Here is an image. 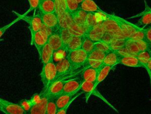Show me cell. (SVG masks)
<instances>
[{
  "instance_id": "6da1fadb",
  "label": "cell",
  "mask_w": 151,
  "mask_h": 114,
  "mask_svg": "<svg viewBox=\"0 0 151 114\" xmlns=\"http://www.w3.org/2000/svg\"><path fill=\"white\" fill-rule=\"evenodd\" d=\"M40 77L41 82L44 86V89L42 92L44 93L57 79L56 65L54 63L53 59L42 66Z\"/></svg>"
},
{
  "instance_id": "7a4b0ae2",
  "label": "cell",
  "mask_w": 151,
  "mask_h": 114,
  "mask_svg": "<svg viewBox=\"0 0 151 114\" xmlns=\"http://www.w3.org/2000/svg\"><path fill=\"white\" fill-rule=\"evenodd\" d=\"M88 54L82 48L68 51L66 57L71 64V70L83 66L88 58Z\"/></svg>"
},
{
  "instance_id": "3957f363",
  "label": "cell",
  "mask_w": 151,
  "mask_h": 114,
  "mask_svg": "<svg viewBox=\"0 0 151 114\" xmlns=\"http://www.w3.org/2000/svg\"><path fill=\"white\" fill-rule=\"evenodd\" d=\"M13 12L15 13L16 15L20 16L22 20H24V21H25L29 25L28 28L31 32V37L33 36V35L35 32L41 30L43 23L42 22V20L38 14L34 15L32 16H28L27 15L19 14L15 11H13Z\"/></svg>"
},
{
  "instance_id": "277c9868",
  "label": "cell",
  "mask_w": 151,
  "mask_h": 114,
  "mask_svg": "<svg viewBox=\"0 0 151 114\" xmlns=\"http://www.w3.org/2000/svg\"><path fill=\"white\" fill-rule=\"evenodd\" d=\"M95 84L94 82H83L80 90L82 91L84 93H85L86 95V102H87L88 99L89 98V97L93 95H94L98 97H99V99H101L103 101H104L107 105H108L109 106H110V107H111L113 109H114L116 111L118 112L114 108V106H113L105 98L104 96H103L99 91H97V90L96 89L97 87H95Z\"/></svg>"
},
{
  "instance_id": "5b68a950",
  "label": "cell",
  "mask_w": 151,
  "mask_h": 114,
  "mask_svg": "<svg viewBox=\"0 0 151 114\" xmlns=\"http://www.w3.org/2000/svg\"><path fill=\"white\" fill-rule=\"evenodd\" d=\"M111 17L113 19H114L117 22L123 35L126 38L130 37L136 31H137L140 28V27L137 26V25L129 22L124 19L116 16L114 14H111Z\"/></svg>"
},
{
  "instance_id": "8992f818",
  "label": "cell",
  "mask_w": 151,
  "mask_h": 114,
  "mask_svg": "<svg viewBox=\"0 0 151 114\" xmlns=\"http://www.w3.org/2000/svg\"><path fill=\"white\" fill-rule=\"evenodd\" d=\"M0 110L5 114L27 113L18 103L10 102L3 98H0Z\"/></svg>"
},
{
  "instance_id": "52a82bcc",
  "label": "cell",
  "mask_w": 151,
  "mask_h": 114,
  "mask_svg": "<svg viewBox=\"0 0 151 114\" xmlns=\"http://www.w3.org/2000/svg\"><path fill=\"white\" fill-rule=\"evenodd\" d=\"M49 35L41 30L35 32L31 38V45L34 44L40 55L44 46L48 43Z\"/></svg>"
},
{
  "instance_id": "ba28073f",
  "label": "cell",
  "mask_w": 151,
  "mask_h": 114,
  "mask_svg": "<svg viewBox=\"0 0 151 114\" xmlns=\"http://www.w3.org/2000/svg\"><path fill=\"white\" fill-rule=\"evenodd\" d=\"M37 14L40 17L42 23L51 28L54 31L60 30L58 25V16L56 12L47 14H43L38 12Z\"/></svg>"
},
{
  "instance_id": "9c48e42d",
  "label": "cell",
  "mask_w": 151,
  "mask_h": 114,
  "mask_svg": "<svg viewBox=\"0 0 151 114\" xmlns=\"http://www.w3.org/2000/svg\"><path fill=\"white\" fill-rule=\"evenodd\" d=\"M66 81L67 80H56L50 85L45 92L42 93L47 95L49 98L55 99L58 96L61 94Z\"/></svg>"
},
{
  "instance_id": "30bf717a",
  "label": "cell",
  "mask_w": 151,
  "mask_h": 114,
  "mask_svg": "<svg viewBox=\"0 0 151 114\" xmlns=\"http://www.w3.org/2000/svg\"><path fill=\"white\" fill-rule=\"evenodd\" d=\"M83 83L82 79L77 77L70 80H67L65 83L64 89L61 94L72 93L80 91V87Z\"/></svg>"
},
{
  "instance_id": "8fae6325",
  "label": "cell",
  "mask_w": 151,
  "mask_h": 114,
  "mask_svg": "<svg viewBox=\"0 0 151 114\" xmlns=\"http://www.w3.org/2000/svg\"><path fill=\"white\" fill-rule=\"evenodd\" d=\"M119 64L132 67H143L142 64L137 56L133 54H122L119 59Z\"/></svg>"
},
{
  "instance_id": "7c38bea8",
  "label": "cell",
  "mask_w": 151,
  "mask_h": 114,
  "mask_svg": "<svg viewBox=\"0 0 151 114\" xmlns=\"http://www.w3.org/2000/svg\"><path fill=\"white\" fill-rule=\"evenodd\" d=\"M103 22V21H102ZM102 22L96 24L86 34H87L94 42L101 40L106 30L103 25Z\"/></svg>"
},
{
  "instance_id": "4fadbf2b",
  "label": "cell",
  "mask_w": 151,
  "mask_h": 114,
  "mask_svg": "<svg viewBox=\"0 0 151 114\" xmlns=\"http://www.w3.org/2000/svg\"><path fill=\"white\" fill-rule=\"evenodd\" d=\"M48 43L50 44V45L51 47L54 51H57L62 49L65 50V48L64 47L60 30L54 31L49 36Z\"/></svg>"
},
{
  "instance_id": "5bb4252c",
  "label": "cell",
  "mask_w": 151,
  "mask_h": 114,
  "mask_svg": "<svg viewBox=\"0 0 151 114\" xmlns=\"http://www.w3.org/2000/svg\"><path fill=\"white\" fill-rule=\"evenodd\" d=\"M140 17L137 21V25L142 28H145L148 25L151 24V8L147 6V4H145V11L139 15H135L133 17Z\"/></svg>"
},
{
  "instance_id": "9a60e30c",
  "label": "cell",
  "mask_w": 151,
  "mask_h": 114,
  "mask_svg": "<svg viewBox=\"0 0 151 114\" xmlns=\"http://www.w3.org/2000/svg\"><path fill=\"white\" fill-rule=\"evenodd\" d=\"M121 54L119 51L111 50L106 53L105 57L102 62L103 65H109L116 66L119 64V59Z\"/></svg>"
},
{
  "instance_id": "2e32d148",
  "label": "cell",
  "mask_w": 151,
  "mask_h": 114,
  "mask_svg": "<svg viewBox=\"0 0 151 114\" xmlns=\"http://www.w3.org/2000/svg\"><path fill=\"white\" fill-rule=\"evenodd\" d=\"M59 28H69L74 22L71 14L67 10L58 14Z\"/></svg>"
},
{
  "instance_id": "e0dca14e",
  "label": "cell",
  "mask_w": 151,
  "mask_h": 114,
  "mask_svg": "<svg viewBox=\"0 0 151 114\" xmlns=\"http://www.w3.org/2000/svg\"><path fill=\"white\" fill-rule=\"evenodd\" d=\"M55 65L57 72V78L67 74L70 71L72 70L71 64L67 57L58 61Z\"/></svg>"
},
{
  "instance_id": "ac0fdd59",
  "label": "cell",
  "mask_w": 151,
  "mask_h": 114,
  "mask_svg": "<svg viewBox=\"0 0 151 114\" xmlns=\"http://www.w3.org/2000/svg\"><path fill=\"white\" fill-rule=\"evenodd\" d=\"M49 97L44 94L41 100L34 105L30 110L29 114H46L47 103L49 100Z\"/></svg>"
},
{
  "instance_id": "d6986e66",
  "label": "cell",
  "mask_w": 151,
  "mask_h": 114,
  "mask_svg": "<svg viewBox=\"0 0 151 114\" xmlns=\"http://www.w3.org/2000/svg\"><path fill=\"white\" fill-rule=\"evenodd\" d=\"M80 8L87 13L103 12L93 0H83L80 3Z\"/></svg>"
},
{
  "instance_id": "ffe728a7",
  "label": "cell",
  "mask_w": 151,
  "mask_h": 114,
  "mask_svg": "<svg viewBox=\"0 0 151 114\" xmlns=\"http://www.w3.org/2000/svg\"><path fill=\"white\" fill-rule=\"evenodd\" d=\"M38 10L39 12L43 14L55 12V1L40 0Z\"/></svg>"
},
{
  "instance_id": "44dd1931",
  "label": "cell",
  "mask_w": 151,
  "mask_h": 114,
  "mask_svg": "<svg viewBox=\"0 0 151 114\" xmlns=\"http://www.w3.org/2000/svg\"><path fill=\"white\" fill-rule=\"evenodd\" d=\"M98 69L93 68L92 67L84 69L80 74V78L83 82H90L95 83Z\"/></svg>"
},
{
  "instance_id": "7402d4cb",
  "label": "cell",
  "mask_w": 151,
  "mask_h": 114,
  "mask_svg": "<svg viewBox=\"0 0 151 114\" xmlns=\"http://www.w3.org/2000/svg\"><path fill=\"white\" fill-rule=\"evenodd\" d=\"M54 51L50 45V44L47 43L42 48L40 56V59L42 63V65L47 64L51 60L53 59Z\"/></svg>"
},
{
  "instance_id": "603a6c76",
  "label": "cell",
  "mask_w": 151,
  "mask_h": 114,
  "mask_svg": "<svg viewBox=\"0 0 151 114\" xmlns=\"http://www.w3.org/2000/svg\"><path fill=\"white\" fill-rule=\"evenodd\" d=\"M114 67L115 66H113L103 65L98 69L97 79L94 83V86L96 87H97V86L106 78V77L109 75L111 70L113 69Z\"/></svg>"
},
{
  "instance_id": "cb8c5ba5",
  "label": "cell",
  "mask_w": 151,
  "mask_h": 114,
  "mask_svg": "<svg viewBox=\"0 0 151 114\" xmlns=\"http://www.w3.org/2000/svg\"><path fill=\"white\" fill-rule=\"evenodd\" d=\"M87 12L79 8L76 12L71 14L74 21L78 25L81 27L86 32V20L87 17Z\"/></svg>"
},
{
  "instance_id": "d4e9b609",
  "label": "cell",
  "mask_w": 151,
  "mask_h": 114,
  "mask_svg": "<svg viewBox=\"0 0 151 114\" xmlns=\"http://www.w3.org/2000/svg\"><path fill=\"white\" fill-rule=\"evenodd\" d=\"M78 92L72 93L61 94L59 96H58L55 99V102L58 108V110L65 107L70 102V100L77 94Z\"/></svg>"
},
{
  "instance_id": "484cf974",
  "label": "cell",
  "mask_w": 151,
  "mask_h": 114,
  "mask_svg": "<svg viewBox=\"0 0 151 114\" xmlns=\"http://www.w3.org/2000/svg\"><path fill=\"white\" fill-rule=\"evenodd\" d=\"M83 36H73L66 45V50L71 51L77 49L81 48Z\"/></svg>"
},
{
  "instance_id": "4316f807",
  "label": "cell",
  "mask_w": 151,
  "mask_h": 114,
  "mask_svg": "<svg viewBox=\"0 0 151 114\" xmlns=\"http://www.w3.org/2000/svg\"><path fill=\"white\" fill-rule=\"evenodd\" d=\"M124 47L127 54L137 55L139 52H140L136 42L134 40L130 39V38H126V42Z\"/></svg>"
},
{
  "instance_id": "83f0119b",
  "label": "cell",
  "mask_w": 151,
  "mask_h": 114,
  "mask_svg": "<svg viewBox=\"0 0 151 114\" xmlns=\"http://www.w3.org/2000/svg\"><path fill=\"white\" fill-rule=\"evenodd\" d=\"M126 38L124 37H115L111 43L110 44L109 46L111 50L118 51L125 47Z\"/></svg>"
},
{
  "instance_id": "f1b7e54d",
  "label": "cell",
  "mask_w": 151,
  "mask_h": 114,
  "mask_svg": "<svg viewBox=\"0 0 151 114\" xmlns=\"http://www.w3.org/2000/svg\"><path fill=\"white\" fill-rule=\"evenodd\" d=\"M94 43L95 42L92 40L87 34H84L83 37L81 48L89 54L94 49Z\"/></svg>"
},
{
  "instance_id": "f546056e",
  "label": "cell",
  "mask_w": 151,
  "mask_h": 114,
  "mask_svg": "<svg viewBox=\"0 0 151 114\" xmlns=\"http://www.w3.org/2000/svg\"><path fill=\"white\" fill-rule=\"evenodd\" d=\"M106 54V53L94 49L91 52L88 54L87 58L96 61L103 62V60H104Z\"/></svg>"
},
{
  "instance_id": "4dcf8cb0",
  "label": "cell",
  "mask_w": 151,
  "mask_h": 114,
  "mask_svg": "<svg viewBox=\"0 0 151 114\" xmlns=\"http://www.w3.org/2000/svg\"><path fill=\"white\" fill-rule=\"evenodd\" d=\"M66 9L71 14L76 12L80 8V3L77 0H65Z\"/></svg>"
},
{
  "instance_id": "1f68e13d",
  "label": "cell",
  "mask_w": 151,
  "mask_h": 114,
  "mask_svg": "<svg viewBox=\"0 0 151 114\" xmlns=\"http://www.w3.org/2000/svg\"><path fill=\"white\" fill-rule=\"evenodd\" d=\"M60 31L61 37L63 40L64 47L66 50V45L68 44V43L70 41V40L71 39V38L73 37V35L70 32L68 28L60 29Z\"/></svg>"
},
{
  "instance_id": "d6a6232c",
  "label": "cell",
  "mask_w": 151,
  "mask_h": 114,
  "mask_svg": "<svg viewBox=\"0 0 151 114\" xmlns=\"http://www.w3.org/2000/svg\"><path fill=\"white\" fill-rule=\"evenodd\" d=\"M68 30L73 36H83L84 34H86V32L84 29L75 22L71 25Z\"/></svg>"
},
{
  "instance_id": "836d02e7",
  "label": "cell",
  "mask_w": 151,
  "mask_h": 114,
  "mask_svg": "<svg viewBox=\"0 0 151 114\" xmlns=\"http://www.w3.org/2000/svg\"><path fill=\"white\" fill-rule=\"evenodd\" d=\"M137 56L139 57L143 67L145 68V66L147 63L149 59L151 58V52L150 51H142L139 52L137 54Z\"/></svg>"
},
{
  "instance_id": "e575fe53",
  "label": "cell",
  "mask_w": 151,
  "mask_h": 114,
  "mask_svg": "<svg viewBox=\"0 0 151 114\" xmlns=\"http://www.w3.org/2000/svg\"><path fill=\"white\" fill-rule=\"evenodd\" d=\"M58 108L54 98H50L47 103L46 114H56Z\"/></svg>"
},
{
  "instance_id": "d590c367",
  "label": "cell",
  "mask_w": 151,
  "mask_h": 114,
  "mask_svg": "<svg viewBox=\"0 0 151 114\" xmlns=\"http://www.w3.org/2000/svg\"><path fill=\"white\" fill-rule=\"evenodd\" d=\"M94 49L101 51L106 53H107L109 51H110V50H111L109 45L102 40L95 42Z\"/></svg>"
},
{
  "instance_id": "8d00e7d4",
  "label": "cell",
  "mask_w": 151,
  "mask_h": 114,
  "mask_svg": "<svg viewBox=\"0 0 151 114\" xmlns=\"http://www.w3.org/2000/svg\"><path fill=\"white\" fill-rule=\"evenodd\" d=\"M18 104L27 113H29L30 110L33 106V105L31 102L30 99H22L18 102Z\"/></svg>"
},
{
  "instance_id": "74e56055",
  "label": "cell",
  "mask_w": 151,
  "mask_h": 114,
  "mask_svg": "<svg viewBox=\"0 0 151 114\" xmlns=\"http://www.w3.org/2000/svg\"><path fill=\"white\" fill-rule=\"evenodd\" d=\"M55 12L58 14L67 10L65 0H55Z\"/></svg>"
},
{
  "instance_id": "f35d334b",
  "label": "cell",
  "mask_w": 151,
  "mask_h": 114,
  "mask_svg": "<svg viewBox=\"0 0 151 114\" xmlns=\"http://www.w3.org/2000/svg\"><path fill=\"white\" fill-rule=\"evenodd\" d=\"M130 39L134 40V41H138L141 40H145V30L144 28H140L139 30H138L137 31H136L133 35H132L130 37Z\"/></svg>"
},
{
  "instance_id": "ab89813d",
  "label": "cell",
  "mask_w": 151,
  "mask_h": 114,
  "mask_svg": "<svg viewBox=\"0 0 151 114\" xmlns=\"http://www.w3.org/2000/svg\"><path fill=\"white\" fill-rule=\"evenodd\" d=\"M139 48L140 51H151V45L149 44L145 40H141L138 41H135Z\"/></svg>"
},
{
  "instance_id": "60d3db41",
  "label": "cell",
  "mask_w": 151,
  "mask_h": 114,
  "mask_svg": "<svg viewBox=\"0 0 151 114\" xmlns=\"http://www.w3.org/2000/svg\"><path fill=\"white\" fill-rule=\"evenodd\" d=\"M83 93H84L82 91H79L78 93H77V94L70 100V102L65 106V107H64L63 108H62V109H58V110H57V113H56V114H65V113H67V110H68V108H69V106H70V105L72 103V102L77 98V97H78L79 96H80L81 94H83Z\"/></svg>"
},
{
  "instance_id": "b9f144b4",
  "label": "cell",
  "mask_w": 151,
  "mask_h": 114,
  "mask_svg": "<svg viewBox=\"0 0 151 114\" xmlns=\"http://www.w3.org/2000/svg\"><path fill=\"white\" fill-rule=\"evenodd\" d=\"M27 1L29 5V8L24 14V15H27V14H28L31 11L38 9L39 2H40V0H27Z\"/></svg>"
},
{
  "instance_id": "7bdbcfd3",
  "label": "cell",
  "mask_w": 151,
  "mask_h": 114,
  "mask_svg": "<svg viewBox=\"0 0 151 114\" xmlns=\"http://www.w3.org/2000/svg\"><path fill=\"white\" fill-rule=\"evenodd\" d=\"M17 15V18L15 19H14L13 21H12L11 22L9 23L8 24L6 25L5 26L2 27L1 28V29H0V35H1V37H2V35L5 32V31H6L9 27H11L14 24H15V22H17L19 20H21V19L20 16H19V15Z\"/></svg>"
},
{
  "instance_id": "ee69618b",
  "label": "cell",
  "mask_w": 151,
  "mask_h": 114,
  "mask_svg": "<svg viewBox=\"0 0 151 114\" xmlns=\"http://www.w3.org/2000/svg\"><path fill=\"white\" fill-rule=\"evenodd\" d=\"M43 96H44V94H43L42 92H41V93H34V94L31 97V98L29 99L30 100H31V102H32L33 106L35 105H36V104L38 103H39V102L41 100V99H42Z\"/></svg>"
},
{
  "instance_id": "f6af8a7d",
  "label": "cell",
  "mask_w": 151,
  "mask_h": 114,
  "mask_svg": "<svg viewBox=\"0 0 151 114\" xmlns=\"http://www.w3.org/2000/svg\"><path fill=\"white\" fill-rule=\"evenodd\" d=\"M114 37H115V36L113 35L111 33L106 31L102 37L101 40L103 41L104 42H105L106 43L108 44L109 45H110V44L111 43V41H113V40L114 39Z\"/></svg>"
},
{
  "instance_id": "bcb514c9",
  "label": "cell",
  "mask_w": 151,
  "mask_h": 114,
  "mask_svg": "<svg viewBox=\"0 0 151 114\" xmlns=\"http://www.w3.org/2000/svg\"><path fill=\"white\" fill-rule=\"evenodd\" d=\"M145 40L151 45V25L144 28Z\"/></svg>"
},
{
  "instance_id": "7dc6e473",
  "label": "cell",
  "mask_w": 151,
  "mask_h": 114,
  "mask_svg": "<svg viewBox=\"0 0 151 114\" xmlns=\"http://www.w3.org/2000/svg\"><path fill=\"white\" fill-rule=\"evenodd\" d=\"M41 30H43L44 31H45L49 36L54 32V30H53L51 28H50V27H48V26L44 25V24H42Z\"/></svg>"
},
{
  "instance_id": "c3c4849f",
  "label": "cell",
  "mask_w": 151,
  "mask_h": 114,
  "mask_svg": "<svg viewBox=\"0 0 151 114\" xmlns=\"http://www.w3.org/2000/svg\"><path fill=\"white\" fill-rule=\"evenodd\" d=\"M145 69L147 70V73L149 76V78H150V82H151V58L149 59L147 63L145 66Z\"/></svg>"
},
{
  "instance_id": "681fc988",
  "label": "cell",
  "mask_w": 151,
  "mask_h": 114,
  "mask_svg": "<svg viewBox=\"0 0 151 114\" xmlns=\"http://www.w3.org/2000/svg\"><path fill=\"white\" fill-rule=\"evenodd\" d=\"M77 1H78V3H81V2H82V1H83V0H77Z\"/></svg>"
},
{
  "instance_id": "f907efd6",
  "label": "cell",
  "mask_w": 151,
  "mask_h": 114,
  "mask_svg": "<svg viewBox=\"0 0 151 114\" xmlns=\"http://www.w3.org/2000/svg\"><path fill=\"white\" fill-rule=\"evenodd\" d=\"M150 100H151V99H150Z\"/></svg>"
},
{
  "instance_id": "816d5d0a",
  "label": "cell",
  "mask_w": 151,
  "mask_h": 114,
  "mask_svg": "<svg viewBox=\"0 0 151 114\" xmlns=\"http://www.w3.org/2000/svg\"><path fill=\"white\" fill-rule=\"evenodd\" d=\"M150 52H151V51H150Z\"/></svg>"
}]
</instances>
